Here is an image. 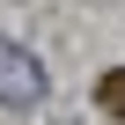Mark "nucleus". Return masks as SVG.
<instances>
[{"instance_id":"nucleus-1","label":"nucleus","mask_w":125,"mask_h":125,"mask_svg":"<svg viewBox=\"0 0 125 125\" xmlns=\"http://www.w3.org/2000/svg\"><path fill=\"white\" fill-rule=\"evenodd\" d=\"M44 103V66L37 52H22L15 37H0V110H37Z\"/></svg>"},{"instance_id":"nucleus-2","label":"nucleus","mask_w":125,"mask_h":125,"mask_svg":"<svg viewBox=\"0 0 125 125\" xmlns=\"http://www.w3.org/2000/svg\"><path fill=\"white\" fill-rule=\"evenodd\" d=\"M96 110H103V118H125V66H110V74L96 81Z\"/></svg>"}]
</instances>
